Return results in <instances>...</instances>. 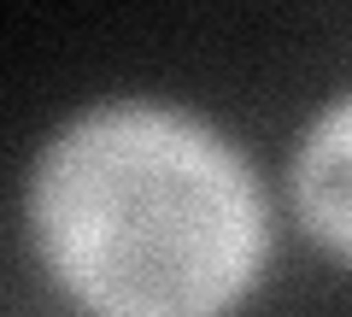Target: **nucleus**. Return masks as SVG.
I'll return each mask as SVG.
<instances>
[{
    "instance_id": "f03ea898",
    "label": "nucleus",
    "mask_w": 352,
    "mask_h": 317,
    "mask_svg": "<svg viewBox=\"0 0 352 317\" xmlns=\"http://www.w3.org/2000/svg\"><path fill=\"white\" fill-rule=\"evenodd\" d=\"M294 212H300L305 235L340 265H352V94L311 118L300 153H294Z\"/></svg>"
},
{
    "instance_id": "f257e3e1",
    "label": "nucleus",
    "mask_w": 352,
    "mask_h": 317,
    "mask_svg": "<svg viewBox=\"0 0 352 317\" xmlns=\"http://www.w3.org/2000/svg\"><path fill=\"white\" fill-rule=\"evenodd\" d=\"M41 265L94 317H229L270 253L247 153L159 100L76 112L30 177Z\"/></svg>"
}]
</instances>
